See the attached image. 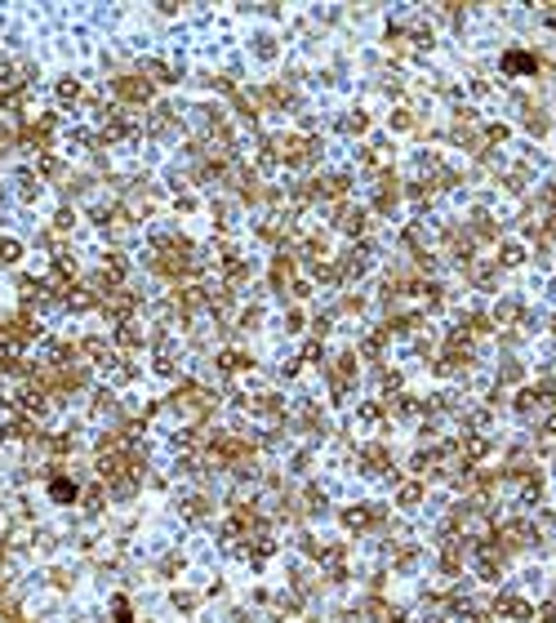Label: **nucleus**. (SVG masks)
Segmentation results:
<instances>
[{"label":"nucleus","mask_w":556,"mask_h":623,"mask_svg":"<svg viewBox=\"0 0 556 623\" xmlns=\"http://www.w3.org/2000/svg\"><path fill=\"white\" fill-rule=\"evenodd\" d=\"M58 94H63V98H76L80 85H76V80H63V85H58Z\"/></svg>","instance_id":"nucleus-7"},{"label":"nucleus","mask_w":556,"mask_h":623,"mask_svg":"<svg viewBox=\"0 0 556 623\" xmlns=\"http://www.w3.org/2000/svg\"><path fill=\"white\" fill-rule=\"evenodd\" d=\"M23 543H32V530H27V525H23V530H14V534H9V547H23Z\"/></svg>","instance_id":"nucleus-5"},{"label":"nucleus","mask_w":556,"mask_h":623,"mask_svg":"<svg viewBox=\"0 0 556 623\" xmlns=\"http://www.w3.org/2000/svg\"><path fill=\"white\" fill-rule=\"evenodd\" d=\"M76 494H80L76 481H67V477H54L49 481V499H54V503H76Z\"/></svg>","instance_id":"nucleus-1"},{"label":"nucleus","mask_w":556,"mask_h":623,"mask_svg":"<svg viewBox=\"0 0 556 623\" xmlns=\"http://www.w3.org/2000/svg\"><path fill=\"white\" fill-rule=\"evenodd\" d=\"M507 72H530L534 63H530V54H507V63H503Z\"/></svg>","instance_id":"nucleus-4"},{"label":"nucleus","mask_w":556,"mask_h":623,"mask_svg":"<svg viewBox=\"0 0 556 623\" xmlns=\"http://www.w3.org/2000/svg\"><path fill=\"white\" fill-rule=\"evenodd\" d=\"M419 499H423L419 485H405V490H401V503H419Z\"/></svg>","instance_id":"nucleus-6"},{"label":"nucleus","mask_w":556,"mask_h":623,"mask_svg":"<svg viewBox=\"0 0 556 623\" xmlns=\"http://www.w3.org/2000/svg\"><path fill=\"white\" fill-rule=\"evenodd\" d=\"M18 259H23V245L14 236H0V263H18Z\"/></svg>","instance_id":"nucleus-2"},{"label":"nucleus","mask_w":556,"mask_h":623,"mask_svg":"<svg viewBox=\"0 0 556 623\" xmlns=\"http://www.w3.org/2000/svg\"><path fill=\"white\" fill-rule=\"evenodd\" d=\"M67 307L71 312H89L93 307V294H89V289H67Z\"/></svg>","instance_id":"nucleus-3"}]
</instances>
